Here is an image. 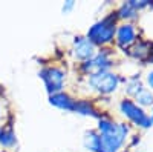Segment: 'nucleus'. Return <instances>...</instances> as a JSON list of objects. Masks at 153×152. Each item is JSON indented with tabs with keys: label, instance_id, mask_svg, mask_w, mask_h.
Masks as SVG:
<instances>
[{
	"label": "nucleus",
	"instance_id": "1",
	"mask_svg": "<svg viewBox=\"0 0 153 152\" xmlns=\"http://www.w3.org/2000/svg\"><path fill=\"white\" fill-rule=\"evenodd\" d=\"M101 137V152H118V149L124 145L127 129L126 124L113 123L109 118H98V131Z\"/></svg>",
	"mask_w": 153,
	"mask_h": 152
},
{
	"label": "nucleus",
	"instance_id": "2",
	"mask_svg": "<svg viewBox=\"0 0 153 152\" xmlns=\"http://www.w3.org/2000/svg\"><path fill=\"white\" fill-rule=\"evenodd\" d=\"M117 32V16H107L104 19H101L100 22L94 23L91 29L87 31L86 39L91 40L95 46H103L107 45L113 40V35Z\"/></svg>",
	"mask_w": 153,
	"mask_h": 152
},
{
	"label": "nucleus",
	"instance_id": "3",
	"mask_svg": "<svg viewBox=\"0 0 153 152\" xmlns=\"http://www.w3.org/2000/svg\"><path fill=\"white\" fill-rule=\"evenodd\" d=\"M38 77H40L46 86V91L49 95L61 92L63 88H65V80H66V74L61 68L57 66H48L43 68L38 72Z\"/></svg>",
	"mask_w": 153,
	"mask_h": 152
},
{
	"label": "nucleus",
	"instance_id": "4",
	"mask_svg": "<svg viewBox=\"0 0 153 152\" xmlns=\"http://www.w3.org/2000/svg\"><path fill=\"white\" fill-rule=\"evenodd\" d=\"M89 85L101 94H112L113 91H117V88L120 85V77L113 72L101 71V72L89 75Z\"/></svg>",
	"mask_w": 153,
	"mask_h": 152
},
{
	"label": "nucleus",
	"instance_id": "5",
	"mask_svg": "<svg viewBox=\"0 0 153 152\" xmlns=\"http://www.w3.org/2000/svg\"><path fill=\"white\" fill-rule=\"evenodd\" d=\"M120 109L124 115L132 120L135 124L141 126V128H150L152 126V118L143 111V108H139L138 105H135L130 100H123L120 103Z\"/></svg>",
	"mask_w": 153,
	"mask_h": 152
},
{
	"label": "nucleus",
	"instance_id": "6",
	"mask_svg": "<svg viewBox=\"0 0 153 152\" xmlns=\"http://www.w3.org/2000/svg\"><path fill=\"white\" fill-rule=\"evenodd\" d=\"M72 54H74V57L76 60L87 61V60H91V58L95 57L97 49H95V45L91 40H87L86 37H83V35H78V37H75V40H74Z\"/></svg>",
	"mask_w": 153,
	"mask_h": 152
},
{
	"label": "nucleus",
	"instance_id": "7",
	"mask_svg": "<svg viewBox=\"0 0 153 152\" xmlns=\"http://www.w3.org/2000/svg\"><path fill=\"white\" fill-rule=\"evenodd\" d=\"M75 101H76V100H74L69 94L63 92V91L49 95V103H51V105L55 106V108H58V109H61V111H68V112H74V109H75Z\"/></svg>",
	"mask_w": 153,
	"mask_h": 152
},
{
	"label": "nucleus",
	"instance_id": "8",
	"mask_svg": "<svg viewBox=\"0 0 153 152\" xmlns=\"http://www.w3.org/2000/svg\"><path fill=\"white\" fill-rule=\"evenodd\" d=\"M135 40H136V31L133 28V25L126 23L117 29V43L121 48H127V46L133 45Z\"/></svg>",
	"mask_w": 153,
	"mask_h": 152
},
{
	"label": "nucleus",
	"instance_id": "9",
	"mask_svg": "<svg viewBox=\"0 0 153 152\" xmlns=\"http://www.w3.org/2000/svg\"><path fill=\"white\" fill-rule=\"evenodd\" d=\"M74 112L80 114V115H86V117H97V118H100V112L95 109V106L89 100H76Z\"/></svg>",
	"mask_w": 153,
	"mask_h": 152
},
{
	"label": "nucleus",
	"instance_id": "10",
	"mask_svg": "<svg viewBox=\"0 0 153 152\" xmlns=\"http://www.w3.org/2000/svg\"><path fill=\"white\" fill-rule=\"evenodd\" d=\"M83 145L89 152H101V137L97 131H89L84 134Z\"/></svg>",
	"mask_w": 153,
	"mask_h": 152
},
{
	"label": "nucleus",
	"instance_id": "11",
	"mask_svg": "<svg viewBox=\"0 0 153 152\" xmlns=\"http://www.w3.org/2000/svg\"><path fill=\"white\" fill-rule=\"evenodd\" d=\"M149 52H150V43L146 42H138L130 48V55L138 60H147Z\"/></svg>",
	"mask_w": 153,
	"mask_h": 152
},
{
	"label": "nucleus",
	"instance_id": "12",
	"mask_svg": "<svg viewBox=\"0 0 153 152\" xmlns=\"http://www.w3.org/2000/svg\"><path fill=\"white\" fill-rule=\"evenodd\" d=\"M17 138H16V132L12 128H2L0 132V145L3 148H12L16 145Z\"/></svg>",
	"mask_w": 153,
	"mask_h": 152
},
{
	"label": "nucleus",
	"instance_id": "13",
	"mask_svg": "<svg viewBox=\"0 0 153 152\" xmlns=\"http://www.w3.org/2000/svg\"><path fill=\"white\" fill-rule=\"evenodd\" d=\"M136 14H138V9L133 6V3L132 2H127V3H124L118 9L117 17H120V19H135Z\"/></svg>",
	"mask_w": 153,
	"mask_h": 152
},
{
	"label": "nucleus",
	"instance_id": "14",
	"mask_svg": "<svg viewBox=\"0 0 153 152\" xmlns=\"http://www.w3.org/2000/svg\"><path fill=\"white\" fill-rule=\"evenodd\" d=\"M135 98L138 100L139 105H144V106L153 105V94H152L150 91H147V89H141V91L135 95Z\"/></svg>",
	"mask_w": 153,
	"mask_h": 152
},
{
	"label": "nucleus",
	"instance_id": "15",
	"mask_svg": "<svg viewBox=\"0 0 153 152\" xmlns=\"http://www.w3.org/2000/svg\"><path fill=\"white\" fill-rule=\"evenodd\" d=\"M127 92H129L130 95H136L141 89H144L141 82H139L138 79H130V80H127Z\"/></svg>",
	"mask_w": 153,
	"mask_h": 152
},
{
	"label": "nucleus",
	"instance_id": "16",
	"mask_svg": "<svg viewBox=\"0 0 153 152\" xmlns=\"http://www.w3.org/2000/svg\"><path fill=\"white\" fill-rule=\"evenodd\" d=\"M75 6V2L74 0H68V2H65V5H63L61 11H63V14H68V12H71Z\"/></svg>",
	"mask_w": 153,
	"mask_h": 152
},
{
	"label": "nucleus",
	"instance_id": "17",
	"mask_svg": "<svg viewBox=\"0 0 153 152\" xmlns=\"http://www.w3.org/2000/svg\"><path fill=\"white\" fill-rule=\"evenodd\" d=\"M146 61L153 63V43H150V52H149V57H147V60H146Z\"/></svg>",
	"mask_w": 153,
	"mask_h": 152
},
{
	"label": "nucleus",
	"instance_id": "18",
	"mask_svg": "<svg viewBox=\"0 0 153 152\" xmlns=\"http://www.w3.org/2000/svg\"><path fill=\"white\" fill-rule=\"evenodd\" d=\"M147 82H149V85H150V86L153 88V71L147 74Z\"/></svg>",
	"mask_w": 153,
	"mask_h": 152
},
{
	"label": "nucleus",
	"instance_id": "19",
	"mask_svg": "<svg viewBox=\"0 0 153 152\" xmlns=\"http://www.w3.org/2000/svg\"><path fill=\"white\" fill-rule=\"evenodd\" d=\"M0 118H2V106H0Z\"/></svg>",
	"mask_w": 153,
	"mask_h": 152
},
{
	"label": "nucleus",
	"instance_id": "20",
	"mask_svg": "<svg viewBox=\"0 0 153 152\" xmlns=\"http://www.w3.org/2000/svg\"><path fill=\"white\" fill-rule=\"evenodd\" d=\"M152 123H153V115H152Z\"/></svg>",
	"mask_w": 153,
	"mask_h": 152
},
{
	"label": "nucleus",
	"instance_id": "21",
	"mask_svg": "<svg viewBox=\"0 0 153 152\" xmlns=\"http://www.w3.org/2000/svg\"><path fill=\"white\" fill-rule=\"evenodd\" d=\"M0 132H2V128H0Z\"/></svg>",
	"mask_w": 153,
	"mask_h": 152
}]
</instances>
